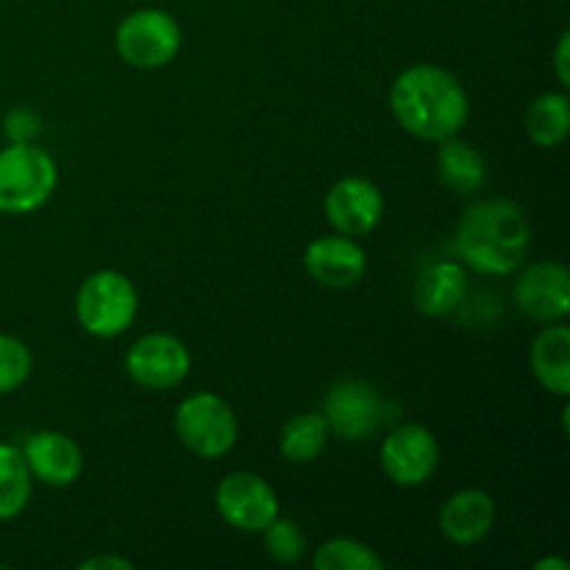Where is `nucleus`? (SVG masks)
I'll return each mask as SVG.
<instances>
[{"label":"nucleus","mask_w":570,"mask_h":570,"mask_svg":"<svg viewBox=\"0 0 570 570\" xmlns=\"http://www.w3.org/2000/svg\"><path fill=\"white\" fill-rule=\"evenodd\" d=\"M390 109L412 137L443 142L465 126L468 95L454 72L434 65H415L393 81Z\"/></svg>","instance_id":"obj_1"},{"label":"nucleus","mask_w":570,"mask_h":570,"mask_svg":"<svg viewBox=\"0 0 570 570\" xmlns=\"http://www.w3.org/2000/svg\"><path fill=\"white\" fill-rule=\"evenodd\" d=\"M529 223L512 200H482L462 215L456 250L468 267L488 276H507L529 254Z\"/></svg>","instance_id":"obj_2"},{"label":"nucleus","mask_w":570,"mask_h":570,"mask_svg":"<svg viewBox=\"0 0 570 570\" xmlns=\"http://www.w3.org/2000/svg\"><path fill=\"white\" fill-rule=\"evenodd\" d=\"M56 161L33 142L0 150V212L26 215L39 209L56 189Z\"/></svg>","instance_id":"obj_3"},{"label":"nucleus","mask_w":570,"mask_h":570,"mask_svg":"<svg viewBox=\"0 0 570 570\" xmlns=\"http://www.w3.org/2000/svg\"><path fill=\"white\" fill-rule=\"evenodd\" d=\"M76 317L92 337H117L137 317V289L117 271L92 273L78 289Z\"/></svg>","instance_id":"obj_4"},{"label":"nucleus","mask_w":570,"mask_h":570,"mask_svg":"<svg viewBox=\"0 0 570 570\" xmlns=\"http://www.w3.org/2000/svg\"><path fill=\"white\" fill-rule=\"evenodd\" d=\"M176 432L184 449L200 460H217L237 443V415L215 393H195L176 410Z\"/></svg>","instance_id":"obj_5"},{"label":"nucleus","mask_w":570,"mask_h":570,"mask_svg":"<svg viewBox=\"0 0 570 570\" xmlns=\"http://www.w3.org/2000/svg\"><path fill=\"white\" fill-rule=\"evenodd\" d=\"M115 48L126 65L156 70L176 59L181 48V28L167 11L139 9L117 26Z\"/></svg>","instance_id":"obj_6"},{"label":"nucleus","mask_w":570,"mask_h":570,"mask_svg":"<svg viewBox=\"0 0 570 570\" xmlns=\"http://www.w3.org/2000/svg\"><path fill=\"white\" fill-rule=\"evenodd\" d=\"M323 417L328 423V432L348 443H362L384 423L382 395L373 384L345 376L328 387L323 399Z\"/></svg>","instance_id":"obj_7"},{"label":"nucleus","mask_w":570,"mask_h":570,"mask_svg":"<svg viewBox=\"0 0 570 570\" xmlns=\"http://www.w3.org/2000/svg\"><path fill=\"white\" fill-rule=\"evenodd\" d=\"M215 507L223 521L239 532H262L273 518H278L276 490L250 471L228 473L217 484Z\"/></svg>","instance_id":"obj_8"},{"label":"nucleus","mask_w":570,"mask_h":570,"mask_svg":"<svg viewBox=\"0 0 570 570\" xmlns=\"http://www.w3.org/2000/svg\"><path fill=\"white\" fill-rule=\"evenodd\" d=\"M193 367L187 345L170 334H145L128 348L126 373L148 390H170L187 379Z\"/></svg>","instance_id":"obj_9"},{"label":"nucleus","mask_w":570,"mask_h":570,"mask_svg":"<svg viewBox=\"0 0 570 570\" xmlns=\"http://www.w3.org/2000/svg\"><path fill=\"white\" fill-rule=\"evenodd\" d=\"M440 465V445L429 429L417 423L393 429L382 443V468L399 488H421Z\"/></svg>","instance_id":"obj_10"},{"label":"nucleus","mask_w":570,"mask_h":570,"mask_svg":"<svg viewBox=\"0 0 570 570\" xmlns=\"http://www.w3.org/2000/svg\"><path fill=\"white\" fill-rule=\"evenodd\" d=\"M384 215V198L367 178L348 176L334 184L326 195V217L337 234L365 237L379 226Z\"/></svg>","instance_id":"obj_11"},{"label":"nucleus","mask_w":570,"mask_h":570,"mask_svg":"<svg viewBox=\"0 0 570 570\" xmlns=\"http://www.w3.org/2000/svg\"><path fill=\"white\" fill-rule=\"evenodd\" d=\"M521 312L543 323H557L570 312V276L560 262H538L527 267L515 284Z\"/></svg>","instance_id":"obj_12"},{"label":"nucleus","mask_w":570,"mask_h":570,"mask_svg":"<svg viewBox=\"0 0 570 570\" xmlns=\"http://www.w3.org/2000/svg\"><path fill=\"white\" fill-rule=\"evenodd\" d=\"M31 479H39L48 488H67L83 471V454L72 438L61 432H37L22 445Z\"/></svg>","instance_id":"obj_13"},{"label":"nucleus","mask_w":570,"mask_h":570,"mask_svg":"<svg viewBox=\"0 0 570 570\" xmlns=\"http://www.w3.org/2000/svg\"><path fill=\"white\" fill-rule=\"evenodd\" d=\"M304 265L317 284L332 289H348L365 276L367 256L362 245L345 234H332V237H317L309 243L304 254Z\"/></svg>","instance_id":"obj_14"},{"label":"nucleus","mask_w":570,"mask_h":570,"mask_svg":"<svg viewBox=\"0 0 570 570\" xmlns=\"http://www.w3.org/2000/svg\"><path fill=\"white\" fill-rule=\"evenodd\" d=\"M495 504L484 490L454 493L440 510V529L456 546H473L493 529Z\"/></svg>","instance_id":"obj_15"},{"label":"nucleus","mask_w":570,"mask_h":570,"mask_svg":"<svg viewBox=\"0 0 570 570\" xmlns=\"http://www.w3.org/2000/svg\"><path fill=\"white\" fill-rule=\"evenodd\" d=\"M468 293L465 267L460 262H432L415 282V309L429 317H443L460 309Z\"/></svg>","instance_id":"obj_16"},{"label":"nucleus","mask_w":570,"mask_h":570,"mask_svg":"<svg viewBox=\"0 0 570 570\" xmlns=\"http://www.w3.org/2000/svg\"><path fill=\"white\" fill-rule=\"evenodd\" d=\"M532 371L549 393L566 399L570 393V332L549 326L532 343Z\"/></svg>","instance_id":"obj_17"},{"label":"nucleus","mask_w":570,"mask_h":570,"mask_svg":"<svg viewBox=\"0 0 570 570\" xmlns=\"http://www.w3.org/2000/svg\"><path fill=\"white\" fill-rule=\"evenodd\" d=\"M438 173L445 187L456 195H473L488 178L484 156L462 139H443V148L438 154Z\"/></svg>","instance_id":"obj_18"},{"label":"nucleus","mask_w":570,"mask_h":570,"mask_svg":"<svg viewBox=\"0 0 570 570\" xmlns=\"http://www.w3.org/2000/svg\"><path fill=\"white\" fill-rule=\"evenodd\" d=\"M328 423L323 412H304V415H293L282 429L278 438V449H282L287 462H312L323 454L328 443Z\"/></svg>","instance_id":"obj_19"},{"label":"nucleus","mask_w":570,"mask_h":570,"mask_svg":"<svg viewBox=\"0 0 570 570\" xmlns=\"http://www.w3.org/2000/svg\"><path fill=\"white\" fill-rule=\"evenodd\" d=\"M529 139L540 148H554L570 131V104L562 92L540 95L523 117Z\"/></svg>","instance_id":"obj_20"},{"label":"nucleus","mask_w":570,"mask_h":570,"mask_svg":"<svg viewBox=\"0 0 570 570\" xmlns=\"http://www.w3.org/2000/svg\"><path fill=\"white\" fill-rule=\"evenodd\" d=\"M31 499V471L22 451L0 443V521L17 518Z\"/></svg>","instance_id":"obj_21"},{"label":"nucleus","mask_w":570,"mask_h":570,"mask_svg":"<svg viewBox=\"0 0 570 570\" xmlns=\"http://www.w3.org/2000/svg\"><path fill=\"white\" fill-rule=\"evenodd\" d=\"M315 568L317 570H382L384 560L371 549V546L360 543L351 538H337L323 543L315 551Z\"/></svg>","instance_id":"obj_22"},{"label":"nucleus","mask_w":570,"mask_h":570,"mask_svg":"<svg viewBox=\"0 0 570 570\" xmlns=\"http://www.w3.org/2000/svg\"><path fill=\"white\" fill-rule=\"evenodd\" d=\"M265 549L271 554L273 562L278 566H293L301 557L306 554V534L301 532V527L289 518H273L265 529Z\"/></svg>","instance_id":"obj_23"},{"label":"nucleus","mask_w":570,"mask_h":570,"mask_svg":"<svg viewBox=\"0 0 570 570\" xmlns=\"http://www.w3.org/2000/svg\"><path fill=\"white\" fill-rule=\"evenodd\" d=\"M31 351L17 337L0 334V395L11 393L31 376Z\"/></svg>","instance_id":"obj_24"},{"label":"nucleus","mask_w":570,"mask_h":570,"mask_svg":"<svg viewBox=\"0 0 570 570\" xmlns=\"http://www.w3.org/2000/svg\"><path fill=\"white\" fill-rule=\"evenodd\" d=\"M3 134L11 145H28L39 137V115L37 111L17 106L3 117Z\"/></svg>","instance_id":"obj_25"},{"label":"nucleus","mask_w":570,"mask_h":570,"mask_svg":"<svg viewBox=\"0 0 570 570\" xmlns=\"http://www.w3.org/2000/svg\"><path fill=\"white\" fill-rule=\"evenodd\" d=\"M83 570H98V568H115V570H131L134 562L126 557H92L81 566Z\"/></svg>","instance_id":"obj_26"},{"label":"nucleus","mask_w":570,"mask_h":570,"mask_svg":"<svg viewBox=\"0 0 570 570\" xmlns=\"http://www.w3.org/2000/svg\"><path fill=\"white\" fill-rule=\"evenodd\" d=\"M568 45H570V33L566 31L560 37V45H557V76H560V81L570 83V70H568Z\"/></svg>","instance_id":"obj_27"},{"label":"nucleus","mask_w":570,"mask_h":570,"mask_svg":"<svg viewBox=\"0 0 570 570\" xmlns=\"http://www.w3.org/2000/svg\"><path fill=\"white\" fill-rule=\"evenodd\" d=\"M549 568H554V570H568V562H566V560H540L538 566H534V570H549Z\"/></svg>","instance_id":"obj_28"}]
</instances>
